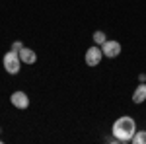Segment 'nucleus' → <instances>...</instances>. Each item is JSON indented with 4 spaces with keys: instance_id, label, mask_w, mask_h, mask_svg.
I'll return each instance as SVG.
<instances>
[{
    "instance_id": "nucleus-3",
    "label": "nucleus",
    "mask_w": 146,
    "mask_h": 144,
    "mask_svg": "<svg viewBox=\"0 0 146 144\" xmlns=\"http://www.w3.org/2000/svg\"><path fill=\"white\" fill-rule=\"evenodd\" d=\"M101 58H103V51L100 49V45L90 47V49L86 51V56H84V60H86L88 66H98L101 62Z\"/></svg>"
},
{
    "instance_id": "nucleus-11",
    "label": "nucleus",
    "mask_w": 146,
    "mask_h": 144,
    "mask_svg": "<svg viewBox=\"0 0 146 144\" xmlns=\"http://www.w3.org/2000/svg\"><path fill=\"white\" fill-rule=\"evenodd\" d=\"M0 133H2V129H0Z\"/></svg>"
},
{
    "instance_id": "nucleus-1",
    "label": "nucleus",
    "mask_w": 146,
    "mask_h": 144,
    "mask_svg": "<svg viewBox=\"0 0 146 144\" xmlns=\"http://www.w3.org/2000/svg\"><path fill=\"white\" fill-rule=\"evenodd\" d=\"M113 136L119 140V144H129L133 140V136L136 133V123L133 117H129V115H123V117H119L117 121L113 123V129H111Z\"/></svg>"
},
{
    "instance_id": "nucleus-8",
    "label": "nucleus",
    "mask_w": 146,
    "mask_h": 144,
    "mask_svg": "<svg viewBox=\"0 0 146 144\" xmlns=\"http://www.w3.org/2000/svg\"><path fill=\"white\" fill-rule=\"evenodd\" d=\"M131 142L133 144H146V131H136Z\"/></svg>"
},
{
    "instance_id": "nucleus-4",
    "label": "nucleus",
    "mask_w": 146,
    "mask_h": 144,
    "mask_svg": "<svg viewBox=\"0 0 146 144\" xmlns=\"http://www.w3.org/2000/svg\"><path fill=\"white\" fill-rule=\"evenodd\" d=\"M101 51H103V56H107V58H115V56L121 55V43L115 41V39H107L105 43L101 45Z\"/></svg>"
},
{
    "instance_id": "nucleus-5",
    "label": "nucleus",
    "mask_w": 146,
    "mask_h": 144,
    "mask_svg": "<svg viewBox=\"0 0 146 144\" xmlns=\"http://www.w3.org/2000/svg\"><path fill=\"white\" fill-rule=\"evenodd\" d=\"M10 101H12V105L18 107V109H27V107H29V98H27V94L22 92V90L14 92L10 96Z\"/></svg>"
},
{
    "instance_id": "nucleus-10",
    "label": "nucleus",
    "mask_w": 146,
    "mask_h": 144,
    "mask_svg": "<svg viewBox=\"0 0 146 144\" xmlns=\"http://www.w3.org/2000/svg\"><path fill=\"white\" fill-rule=\"evenodd\" d=\"M22 49H23V43H22V41H14V43H12V51H18V53H20Z\"/></svg>"
},
{
    "instance_id": "nucleus-12",
    "label": "nucleus",
    "mask_w": 146,
    "mask_h": 144,
    "mask_svg": "<svg viewBox=\"0 0 146 144\" xmlns=\"http://www.w3.org/2000/svg\"><path fill=\"white\" fill-rule=\"evenodd\" d=\"M0 144H2V140H0Z\"/></svg>"
},
{
    "instance_id": "nucleus-9",
    "label": "nucleus",
    "mask_w": 146,
    "mask_h": 144,
    "mask_svg": "<svg viewBox=\"0 0 146 144\" xmlns=\"http://www.w3.org/2000/svg\"><path fill=\"white\" fill-rule=\"evenodd\" d=\"M92 39H94V43H96V45H103L105 41H107V37H105V33H103V31H94Z\"/></svg>"
},
{
    "instance_id": "nucleus-2",
    "label": "nucleus",
    "mask_w": 146,
    "mask_h": 144,
    "mask_svg": "<svg viewBox=\"0 0 146 144\" xmlns=\"http://www.w3.org/2000/svg\"><path fill=\"white\" fill-rule=\"evenodd\" d=\"M2 64H4V68H6L8 74H18L20 68H22L20 53H18V51H10V53H6L4 58H2Z\"/></svg>"
},
{
    "instance_id": "nucleus-7",
    "label": "nucleus",
    "mask_w": 146,
    "mask_h": 144,
    "mask_svg": "<svg viewBox=\"0 0 146 144\" xmlns=\"http://www.w3.org/2000/svg\"><path fill=\"white\" fill-rule=\"evenodd\" d=\"M133 101H135L136 105H138V103H142V101H146V84H144V82L136 86L135 94H133Z\"/></svg>"
},
{
    "instance_id": "nucleus-6",
    "label": "nucleus",
    "mask_w": 146,
    "mask_h": 144,
    "mask_svg": "<svg viewBox=\"0 0 146 144\" xmlns=\"http://www.w3.org/2000/svg\"><path fill=\"white\" fill-rule=\"evenodd\" d=\"M20 58L25 64H33L35 60H37V53H35L33 49H29V47H23L22 51H20Z\"/></svg>"
}]
</instances>
